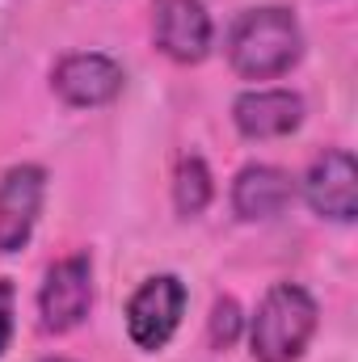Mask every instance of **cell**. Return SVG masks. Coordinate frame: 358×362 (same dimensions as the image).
<instances>
[{
    "mask_svg": "<svg viewBox=\"0 0 358 362\" xmlns=\"http://www.w3.org/2000/svg\"><path fill=\"white\" fill-rule=\"evenodd\" d=\"M228 64L245 81H274L291 72L304 55V30L291 8L282 4H262L245 8L232 30H228Z\"/></svg>",
    "mask_w": 358,
    "mask_h": 362,
    "instance_id": "6da1fadb",
    "label": "cell"
},
{
    "mask_svg": "<svg viewBox=\"0 0 358 362\" xmlns=\"http://www.w3.org/2000/svg\"><path fill=\"white\" fill-rule=\"evenodd\" d=\"M316 299L295 286V282H278L270 286L266 299L258 303V316L249 320V350L258 362H295L312 333H316Z\"/></svg>",
    "mask_w": 358,
    "mask_h": 362,
    "instance_id": "7a4b0ae2",
    "label": "cell"
},
{
    "mask_svg": "<svg viewBox=\"0 0 358 362\" xmlns=\"http://www.w3.org/2000/svg\"><path fill=\"white\" fill-rule=\"evenodd\" d=\"M181 316H185V282L178 274H152L127 299V333L148 354H156L173 341Z\"/></svg>",
    "mask_w": 358,
    "mask_h": 362,
    "instance_id": "3957f363",
    "label": "cell"
},
{
    "mask_svg": "<svg viewBox=\"0 0 358 362\" xmlns=\"http://www.w3.org/2000/svg\"><path fill=\"white\" fill-rule=\"evenodd\" d=\"M93 308V262L89 253H72L55 262L38 291V325L47 333H72Z\"/></svg>",
    "mask_w": 358,
    "mask_h": 362,
    "instance_id": "277c9868",
    "label": "cell"
},
{
    "mask_svg": "<svg viewBox=\"0 0 358 362\" xmlns=\"http://www.w3.org/2000/svg\"><path fill=\"white\" fill-rule=\"evenodd\" d=\"M47 198V169L42 165H13L0 177V253H21L34 236Z\"/></svg>",
    "mask_w": 358,
    "mask_h": 362,
    "instance_id": "5b68a950",
    "label": "cell"
},
{
    "mask_svg": "<svg viewBox=\"0 0 358 362\" xmlns=\"http://www.w3.org/2000/svg\"><path fill=\"white\" fill-rule=\"evenodd\" d=\"M122 64L101 55V51H76V55H64L51 72V89L59 93L72 110H97V105H110L118 93H122Z\"/></svg>",
    "mask_w": 358,
    "mask_h": 362,
    "instance_id": "8992f818",
    "label": "cell"
},
{
    "mask_svg": "<svg viewBox=\"0 0 358 362\" xmlns=\"http://www.w3.org/2000/svg\"><path fill=\"white\" fill-rule=\"evenodd\" d=\"M304 202L333 223H354L358 215V165L346 148H329L304 173Z\"/></svg>",
    "mask_w": 358,
    "mask_h": 362,
    "instance_id": "52a82bcc",
    "label": "cell"
},
{
    "mask_svg": "<svg viewBox=\"0 0 358 362\" xmlns=\"http://www.w3.org/2000/svg\"><path fill=\"white\" fill-rule=\"evenodd\" d=\"M152 34L156 47L178 59V64H202L211 55V13L202 0H156V17H152Z\"/></svg>",
    "mask_w": 358,
    "mask_h": 362,
    "instance_id": "ba28073f",
    "label": "cell"
},
{
    "mask_svg": "<svg viewBox=\"0 0 358 362\" xmlns=\"http://www.w3.org/2000/svg\"><path fill=\"white\" fill-rule=\"evenodd\" d=\"M232 122L245 139H282L304 122V97L291 89H249L232 101Z\"/></svg>",
    "mask_w": 358,
    "mask_h": 362,
    "instance_id": "9c48e42d",
    "label": "cell"
},
{
    "mask_svg": "<svg viewBox=\"0 0 358 362\" xmlns=\"http://www.w3.org/2000/svg\"><path fill=\"white\" fill-rule=\"evenodd\" d=\"M291 198H295V181L274 165H245L232 181V211L245 223L282 215L291 206Z\"/></svg>",
    "mask_w": 358,
    "mask_h": 362,
    "instance_id": "30bf717a",
    "label": "cell"
},
{
    "mask_svg": "<svg viewBox=\"0 0 358 362\" xmlns=\"http://www.w3.org/2000/svg\"><path fill=\"white\" fill-rule=\"evenodd\" d=\"M211 194H215V181L202 156H181L178 173H173V206H178L181 219H194L211 206Z\"/></svg>",
    "mask_w": 358,
    "mask_h": 362,
    "instance_id": "8fae6325",
    "label": "cell"
},
{
    "mask_svg": "<svg viewBox=\"0 0 358 362\" xmlns=\"http://www.w3.org/2000/svg\"><path fill=\"white\" fill-rule=\"evenodd\" d=\"M207 333H211V346H215V350H228V346L241 341V333H245V312H241V303H236L232 295H219V299L211 303Z\"/></svg>",
    "mask_w": 358,
    "mask_h": 362,
    "instance_id": "7c38bea8",
    "label": "cell"
},
{
    "mask_svg": "<svg viewBox=\"0 0 358 362\" xmlns=\"http://www.w3.org/2000/svg\"><path fill=\"white\" fill-rule=\"evenodd\" d=\"M13 316H17V291L8 278H0V354L13 341Z\"/></svg>",
    "mask_w": 358,
    "mask_h": 362,
    "instance_id": "4fadbf2b",
    "label": "cell"
},
{
    "mask_svg": "<svg viewBox=\"0 0 358 362\" xmlns=\"http://www.w3.org/2000/svg\"><path fill=\"white\" fill-rule=\"evenodd\" d=\"M42 362H72V358H59V354H55V358H42Z\"/></svg>",
    "mask_w": 358,
    "mask_h": 362,
    "instance_id": "5bb4252c",
    "label": "cell"
}]
</instances>
